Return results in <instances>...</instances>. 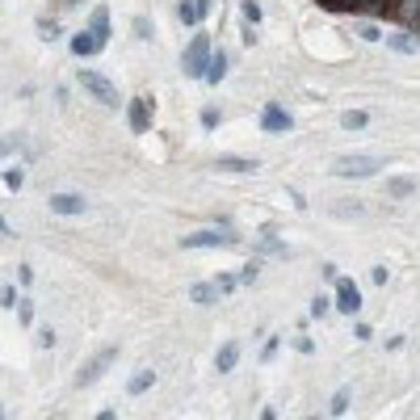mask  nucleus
<instances>
[{
	"instance_id": "c9c22d12",
	"label": "nucleus",
	"mask_w": 420,
	"mask_h": 420,
	"mask_svg": "<svg viewBox=\"0 0 420 420\" xmlns=\"http://www.w3.org/2000/svg\"><path fill=\"white\" fill-rule=\"evenodd\" d=\"M193 4H198V13H202V17H206V13H210V4H215V0H193Z\"/></svg>"
},
{
	"instance_id": "7c9ffc66",
	"label": "nucleus",
	"mask_w": 420,
	"mask_h": 420,
	"mask_svg": "<svg viewBox=\"0 0 420 420\" xmlns=\"http://www.w3.org/2000/svg\"><path fill=\"white\" fill-rule=\"evenodd\" d=\"M135 34H139V38H151V26H147V17H135Z\"/></svg>"
},
{
	"instance_id": "f8f14e48",
	"label": "nucleus",
	"mask_w": 420,
	"mask_h": 420,
	"mask_svg": "<svg viewBox=\"0 0 420 420\" xmlns=\"http://www.w3.org/2000/svg\"><path fill=\"white\" fill-rule=\"evenodd\" d=\"M151 382H156V370L131 374V382H126V395H147V391H151Z\"/></svg>"
},
{
	"instance_id": "b1692460",
	"label": "nucleus",
	"mask_w": 420,
	"mask_h": 420,
	"mask_svg": "<svg viewBox=\"0 0 420 420\" xmlns=\"http://www.w3.org/2000/svg\"><path fill=\"white\" fill-rule=\"evenodd\" d=\"M21 185H26V173H21V168H9V173H4V189H13V193H17Z\"/></svg>"
},
{
	"instance_id": "c756f323",
	"label": "nucleus",
	"mask_w": 420,
	"mask_h": 420,
	"mask_svg": "<svg viewBox=\"0 0 420 420\" xmlns=\"http://www.w3.org/2000/svg\"><path fill=\"white\" fill-rule=\"evenodd\" d=\"M311 316H328V298L320 294V298H311Z\"/></svg>"
},
{
	"instance_id": "4468645a",
	"label": "nucleus",
	"mask_w": 420,
	"mask_h": 420,
	"mask_svg": "<svg viewBox=\"0 0 420 420\" xmlns=\"http://www.w3.org/2000/svg\"><path fill=\"white\" fill-rule=\"evenodd\" d=\"M189 298L202 303V307H210V303L219 298V290H215V281H198V286H189Z\"/></svg>"
},
{
	"instance_id": "f03ea898",
	"label": "nucleus",
	"mask_w": 420,
	"mask_h": 420,
	"mask_svg": "<svg viewBox=\"0 0 420 420\" xmlns=\"http://www.w3.org/2000/svg\"><path fill=\"white\" fill-rule=\"evenodd\" d=\"M80 85H85V93L97 97V101H101L105 109H118V105H122L118 89H114V85H109V80H105L101 72H93V68H85V72H80Z\"/></svg>"
},
{
	"instance_id": "20e7f679",
	"label": "nucleus",
	"mask_w": 420,
	"mask_h": 420,
	"mask_svg": "<svg viewBox=\"0 0 420 420\" xmlns=\"http://www.w3.org/2000/svg\"><path fill=\"white\" fill-rule=\"evenodd\" d=\"M336 311H340V316H357V311H362V290H357V281L336 278Z\"/></svg>"
},
{
	"instance_id": "f704fd0d",
	"label": "nucleus",
	"mask_w": 420,
	"mask_h": 420,
	"mask_svg": "<svg viewBox=\"0 0 420 420\" xmlns=\"http://www.w3.org/2000/svg\"><path fill=\"white\" fill-rule=\"evenodd\" d=\"M257 274H261V265H248V269L239 274V281H257Z\"/></svg>"
},
{
	"instance_id": "473e14b6",
	"label": "nucleus",
	"mask_w": 420,
	"mask_h": 420,
	"mask_svg": "<svg viewBox=\"0 0 420 420\" xmlns=\"http://www.w3.org/2000/svg\"><path fill=\"white\" fill-rule=\"evenodd\" d=\"M357 34H362L366 43H374V38H378V26H357Z\"/></svg>"
},
{
	"instance_id": "f3484780",
	"label": "nucleus",
	"mask_w": 420,
	"mask_h": 420,
	"mask_svg": "<svg viewBox=\"0 0 420 420\" xmlns=\"http://www.w3.org/2000/svg\"><path fill=\"white\" fill-rule=\"evenodd\" d=\"M215 168L219 173H257V160H232L227 156V160H215Z\"/></svg>"
},
{
	"instance_id": "a878e982",
	"label": "nucleus",
	"mask_w": 420,
	"mask_h": 420,
	"mask_svg": "<svg viewBox=\"0 0 420 420\" xmlns=\"http://www.w3.org/2000/svg\"><path fill=\"white\" fill-rule=\"evenodd\" d=\"M349 408V391H340V395H332V416H340Z\"/></svg>"
},
{
	"instance_id": "423d86ee",
	"label": "nucleus",
	"mask_w": 420,
	"mask_h": 420,
	"mask_svg": "<svg viewBox=\"0 0 420 420\" xmlns=\"http://www.w3.org/2000/svg\"><path fill=\"white\" fill-rule=\"evenodd\" d=\"M114 357H118V349H101V353H97L93 362H89L85 370L76 374V387H93L97 378H101V374H105L109 366H114Z\"/></svg>"
},
{
	"instance_id": "7ed1b4c3",
	"label": "nucleus",
	"mask_w": 420,
	"mask_h": 420,
	"mask_svg": "<svg viewBox=\"0 0 420 420\" xmlns=\"http://www.w3.org/2000/svg\"><path fill=\"white\" fill-rule=\"evenodd\" d=\"M223 244H235V232L232 227H202V232H189L181 235V248H223Z\"/></svg>"
},
{
	"instance_id": "412c9836",
	"label": "nucleus",
	"mask_w": 420,
	"mask_h": 420,
	"mask_svg": "<svg viewBox=\"0 0 420 420\" xmlns=\"http://www.w3.org/2000/svg\"><path fill=\"white\" fill-rule=\"evenodd\" d=\"M215 290H219V294H235V290H239V274H219V278H215Z\"/></svg>"
},
{
	"instance_id": "1a4fd4ad",
	"label": "nucleus",
	"mask_w": 420,
	"mask_h": 420,
	"mask_svg": "<svg viewBox=\"0 0 420 420\" xmlns=\"http://www.w3.org/2000/svg\"><path fill=\"white\" fill-rule=\"evenodd\" d=\"M89 30H93V38L101 47L109 43V9H105V4H97L93 13H89Z\"/></svg>"
},
{
	"instance_id": "bb28decb",
	"label": "nucleus",
	"mask_w": 420,
	"mask_h": 420,
	"mask_svg": "<svg viewBox=\"0 0 420 420\" xmlns=\"http://www.w3.org/2000/svg\"><path fill=\"white\" fill-rule=\"evenodd\" d=\"M278 336H269V340H265V349H261V362H269V357H274V353H278Z\"/></svg>"
},
{
	"instance_id": "cd10ccee",
	"label": "nucleus",
	"mask_w": 420,
	"mask_h": 420,
	"mask_svg": "<svg viewBox=\"0 0 420 420\" xmlns=\"http://www.w3.org/2000/svg\"><path fill=\"white\" fill-rule=\"evenodd\" d=\"M13 303H17V290H13V286H4V290H0V307H13Z\"/></svg>"
},
{
	"instance_id": "2eb2a0df",
	"label": "nucleus",
	"mask_w": 420,
	"mask_h": 420,
	"mask_svg": "<svg viewBox=\"0 0 420 420\" xmlns=\"http://www.w3.org/2000/svg\"><path fill=\"white\" fill-rule=\"evenodd\" d=\"M235 362H239V349H235V340H227V345L219 349V357H215V370H219V374H227V370L235 366Z\"/></svg>"
},
{
	"instance_id": "39448f33",
	"label": "nucleus",
	"mask_w": 420,
	"mask_h": 420,
	"mask_svg": "<svg viewBox=\"0 0 420 420\" xmlns=\"http://www.w3.org/2000/svg\"><path fill=\"white\" fill-rule=\"evenodd\" d=\"M382 164L374 160V156H345V160H336V177H374Z\"/></svg>"
},
{
	"instance_id": "aec40b11",
	"label": "nucleus",
	"mask_w": 420,
	"mask_h": 420,
	"mask_svg": "<svg viewBox=\"0 0 420 420\" xmlns=\"http://www.w3.org/2000/svg\"><path fill=\"white\" fill-rule=\"evenodd\" d=\"M177 17H181L185 26H198V21H202V13H198V4H193V0H181V4H177Z\"/></svg>"
},
{
	"instance_id": "c85d7f7f",
	"label": "nucleus",
	"mask_w": 420,
	"mask_h": 420,
	"mask_svg": "<svg viewBox=\"0 0 420 420\" xmlns=\"http://www.w3.org/2000/svg\"><path fill=\"white\" fill-rule=\"evenodd\" d=\"M17 281H21V286H34V269H30V265H21V269H17Z\"/></svg>"
},
{
	"instance_id": "393cba45",
	"label": "nucleus",
	"mask_w": 420,
	"mask_h": 420,
	"mask_svg": "<svg viewBox=\"0 0 420 420\" xmlns=\"http://www.w3.org/2000/svg\"><path fill=\"white\" fill-rule=\"evenodd\" d=\"M219 122H223V114H219L215 105H210V109H202V126H206V131H215Z\"/></svg>"
},
{
	"instance_id": "dca6fc26",
	"label": "nucleus",
	"mask_w": 420,
	"mask_h": 420,
	"mask_svg": "<svg viewBox=\"0 0 420 420\" xmlns=\"http://www.w3.org/2000/svg\"><path fill=\"white\" fill-rule=\"evenodd\" d=\"M340 126L345 131H366L370 126V114L366 109H349V114H340Z\"/></svg>"
},
{
	"instance_id": "4be33fe9",
	"label": "nucleus",
	"mask_w": 420,
	"mask_h": 420,
	"mask_svg": "<svg viewBox=\"0 0 420 420\" xmlns=\"http://www.w3.org/2000/svg\"><path fill=\"white\" fill-rule=\"evenodd\" d=\"M13 147H26V135H21V131H13V135H0V160H4Z\"/></svg>"
},
{
	"instance_id": "72a5a7b5",
	"label": "nucleus",
	"mask_w": 420,
	"mask_h": 420,
	"mask_svg": "<svg viewBox=\"0 0 420 420\" xmlns=\"http://www.w3.org/2000/svg\"><path fill=\"white\" fill-rule=\"evenodd\" d=\"M298 353H316V340L311 336H298Z\"/></svg>"
},
{
	"instance_id": "6e6552de",
	"label": "nucleus",
	"mask_w": 420,
	"mask_h": 420,
	"mask_svg": "<svg viewBox=\"0 0 420 420\" xmlns=\"http://www.w3.org/2000/svg\"><path fill=\"white\" fill-rule=\"evenodd\" d=\"M50 210H55V215H63V219H76V215H85V210H89V202H85L80 193H55V198H50Z\"/></svg>"
},
{
	"instance_id": "a211bd4d",
	"label": "nucleus",
	"mask_w": 420,
	"mask_h": 420,
	"mask_svg": "<svg viewBox=\"0 0 420 420\" xmlns=\"http://www.w3.org/2000/svg\"><path fill=\"white\" fill-rule=\"evenodd\" d=\"M387 43H391V50H399V55H408V50H416V34H404V30H399V34H391Z\"/></svg>"
},
{
	"instance_id": "2f4dec72",
	"label": "nucleus",
	"mask_w": 420,
	"mask_h": 420,
	"mask_svg": "<svg viewBox=\"0 0 420 420\" xmlns=\"http://www.w3.org/2000/svg\"><path fill=\"white\" fill-rule=\"evenodd\" d=\"M17 316H21V324H34V307H30V303H21Z\"/></svg>"
},
{
	"instance_id": "0eeeda50",
	"label": "nucleus",
	"mask_w": 420,
	"mask_h": 420,
	"mask_svg": "<svg viewBox=\"0 0 420 420\" xmlns=\"http://www.w3.org/2000/svg\"><path fill=\"white\" fill-rule=\"evenodd\" d=\"M261 131H269V135H286V131H294V118H290L281 105L269 101V105L261 109Z\"/></svg>"
},
{
	"instance_id": "ddd939ff",
	"label": "nucleus",
	"mask_w": 420,
	"mask_h": 420,
	"mask_svg": "<svg viewBox=\"0 0 420 420\" xmlns=\"http://www.w3.org/2000/svg\"><path fill=\"white\" fill-rule=\"evenodd\" d=\"M223 76H227V55H210V68H206V85H223Z\"/></svg>"
},
{
	"instance_id": "e433bc0d",
	"label": "nucleus",
	"mask_w": 420,
	"mask_h": 420,
	"mask_svg": "<svg viewBox=\"0 0 420 420\" xmlns=\"http://www.w3.org/2000/svg\"><path fill=\"white\" fill-rule=\"evenodd\" d=\"M4 232H9V223H4V215H0V235H4Z\"/></svg>"
},
{
	"instance_id": "5701e85b",
	"label": "nucleus",
	"mask_w": 420,
	"mask_h": 420,
	"mask_svg": "<svg viewBox=\"0 0 420 420\" xmlns=\"http://www.w3.org/2000/svg\"><path fill=\"white\" fill-rule=\"evenodd\" d=\"M239 17H244L248 26H257V21H261V4H257V0H244V9H239Z\"/></svg>"
},
{
	"instance_id": "6ab92c4d",
	"label": "nucleus",
	"mask_w": 420,
	"mask_h": 420,
	"mask_svg": "<svg viewBox=\"0 0 420 420\" xmlns=\"http://www.w3.org/2000/svg\"><path fill=\"white\" fill-rule=\"evenodd\" d=\"M387 193H391V198H412V193H416V185H412L408 177H391V185H387Z\"/></svg>"
},
{
	"instance_id": "f257e3e1",
	"label": "nucleus",
	"mask_w": 420,
	"mask_h": 420,
	"mask_svg": "<svg viewBox=\"0 0 420 420\" xmlns=\"http://www.w3.org/2000/svg\"><path fill=\"white\" fill-rule=\"evenodd\" d=\"M206 68H210V34L202 30V34H193V38H189L185 55H181V72H185L189 80H202V76H206Z\"/></svg>"
},
{
	"instance_id": "9d476101",
	"label": "nucleus",
	"mask_w": 420,
	"mask_h": 420,
	"mask_svg": "<svg viewBox=\"0 0 420 420\" xmlns=\"http://www.w3.org/2000/svg\"><path fill=\"white\" fill-rule=\"evenodd\" d=\"M126 122H131V131H135V135H143V131L151 126V105H147V101H131Z\"/></svg>"
},
{
	"instance_id": "9b49d317",
	"label": "nucleus",
	"mask_w": 420,
	"mask_h": 420,
	"mask_svg": "<svg viewBox=\"0 0 420 420\" xmlns=\"http://www.w3.org/2000/svg\"><path fill=\"white\" fill-rule=\"evenodd\" d=\"M68 47H72V55L89 59V55H97V50H101V43L93 38V30H80V34H72V43H68Z\"/></svg>"
}]
</instances>
